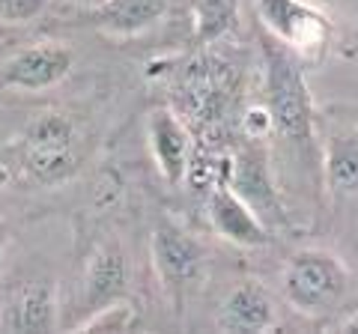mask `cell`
<instances>
[{
    "label": "cell",
    "instance_id": "cell-4",
    "mask_svg": "<svg viewBox=\"0 0 358 334\" xmlns=\"http://www.w3.org/2000/svg\"><path fill=\"white\" fill-rule=\"evenodd\" d=\"M266 36L281 42L299 60H322L334 45V21L308 0H254Z\"/></svg>",
    "mask_w": 358,
    "mask_h": 334
},
{
    "label": "cell",
    "instance_id": "cell-14",
    "mask_svg": "<svg viewBox=\"0 0 358 334\" xmlns=\"http://www.w3.org/2000/svg\"><path fill=\"white\" fill-rule=\"evenodd\" d=\"M171 0H105L90 9V24L105 36H138L167 15Z\"/></svg>",
    "mask_w": 358,
    "mask_h": 334
},
{
    "label": "cell",
    "instance_id": "cell-3",
    "mask_svg": "<svg viewBox=\"0 0 358 334\" xmlns=\"http://www.w3.org/2000/svg\"><path fill=\"white\" fill-rule=\"evenodd\" d=\"M350 289V269L334 251L301 248L284 263L281 296L301 317L320 319L343 302Z\"/></svg>",
    "mask_w": 358,
    "mask_h": 334
},
{
    "label": "cell",
    "instance_id": "cell-15",
    "mask_svg": "<svg viewBox=\"0 0 358 334\" xmlns=\"http://www.w3.org/2000/svg\"><path fill=\"white\" fill-rule=\"evenodd\" d=\"M239 18V0H192L194 39L200 45H212L227 36Z\"/></svg>",
    "mask_w": 358,
    "mask_h": 334
},
{
    "label": "cell",
    "instance_id": "cell-13",
    "mask_svg": "<svg viewBox=\"0 0 358 334\" xmlns=\"http://www.w3.org/2000/svg\"><path fill=\"white\" fill-rule=\"evenodd\" d=\"M322 182L334 203L358 197V126L334 129L322 143Z\"/></svg>",
    "mask_w": 358,
    "mask_h": 334
},
{
    "label": "cell",
    "instance_id": "cell-17",
    "mask_svg": "<svg viewBox=\"0 0 358 334\" xmlns=\"http://www.w3.org/2000/svg\"><path fill=\"white\" fill-rule=\"evenodd\" d=\"M54 0H0V18L9 24H27L39 18Z\"/></svg>",
    "mask_w": 358,
    "mask_h": 334
},
{
    "label": "cell",
    "instance_id": "cell-8",
    "mask_svg": "<svg viewBox=\"0 0 358 334\" xmlns=\"http://www.w3.org/2000/svg\"><path fill=\"white\" fill-rule=\"evenodd\" d=\"M60 328L57 289L51 281H21L0 298V331L48 334Z\"/></svg>",
    "mask_w": 358,
    "mask_h": 334
},
{
    "label": "cell",
    "instance_id": "cell-12",
    "mask_svg": "<svg viewBox=\"0 0 358 334\" xmlns=\"http://www.w3.org/2000/svg\"><path fill=\"white\" fill-rule=\"evenodd\" d=\"M278 326V305L268 286L254 281H239L236 286L224 296V302L215 314V328L230 334H263Z\"/></svg>",
    "mask_w": 358,
    "mask_h": 334
},
{
    "label": "cell",
    "instance_id": "cell-18",
    "mask_svg": "<svg viewBox=\"0 0 358 334\" xmlns=\"http://www.w3.org/2000/svg\"><path fill=\"white\" fill-rule=\"evenodd\" d=\"M60 3H66V6H78V9H96V6H102L105 0H60Z\"/></svg>",
    "mask_w": 358,
    "mask_h": 334
},
{
    "label": "cell",
    "instance_id": "cell-5",
    "mask_svg": "<svg viewBox=\"0 0 358 334\" xmlns=\"http://www.w3.org/2000/svg\"><path fill=\"white\" fill-rule=\"evenodd\" d=\"M150 257L162 289L171 293L176 302H182V296L192 286H197L206 275V248L182 224H176L167 215H162L152 227Z\"/></svg>",
    "mask_w": 358,
    "mask_h": 334
},
{
    "label": "cell",
    "instance_id": "cell-10",
    "mask_svg": "<svg viewBox=\"0 0 358 334\" xmlns=\"http://www.w3.org/2000/svg\"><path fill=\"white\" fill-rule=\"evenodd\" d=\"M147 143L159 176L167 185H182L192 170V131L171 108H155L147 117Z\"/></svg>",
    "mask_w": 358,
    "mask_h": 334
},
{
    "label": "cell",
    "instance_id": "cell-1",
    "mask_svg": "<svg viewBox=\"0 0 358 334\" xmlns=\"http://www.w3.org/2000/svg\"><path fill=\"white\" fill-rule=\"evenodd\" d=\"M263 75H266V110L272 129L293 143H310L317 129L313 96L305 81L301 60L272 36L263 39Z\"/></svg>",
    "mask_w": 358,
    "mask_h": 334
},
{
    "label": "cell",
    "instance_id": "cell-2",
    "mask_svg": "<svg viewBox=\"0 0 358 334\" xmlns=\"http://www.w3.org/2000/svg\"><path fill=\"white\" fill-rule=\"evenodd\" d=\"M18 167L36 185H63L81 164V131L63 110H45L33 117L18 138Z\"/></svg>",
    "mask_w": 358,
    "mask_h": 334
},
{
    "label": "cell",
    "instance_id": "cell-6",
    "mask_svg": "<svg viewBox=\"0 0 358 334\" xmlns=\"http://www.w3.org/2000/svg\"><path fill=\"white\" fill-rule=\"evenodd\" d=\"M227 185L266 221L268 230L287 224V212L272 176V159H268V150L266 143H260V138H251V143H245L236 152V159L230 161Z\"/></svg>",
    "mask_w": 358,
    "mask_h": 334
},
{
    "label": "cell",
    "instance_id": "cell-20",
    "mask_svg": "<svg viewBox=\"0 0 358 334\" xmlns=\"http://www.w3.org/2000/svg\"><path fill=\"white\" fill-rule=\"evenodd\" d=\"M350 13L355 18V24H358V0H350Z\"/></svg>",
    "mask_w": 358,
    "mask_h": 334
},
{
    "label": "cell",
    "instance_id": "cell-11",
    "mask_svg": "<svg viewBox=\"0 0 358 334\" xmlns=\"http://www.w3.org/2000/svg\"><path fill=\"white\" fill-rule=\"evenodd\" d=\"M75 66V54L57 45V42H42V45H30L15 51L9 63L3 66V84L15 87V90L42 93L51 87L63 84Z\"/></svg>",
    "mask_w": 358,
    "mask_h": 334
},
{
    "label": "cell",
    "instance_id": "cell-19",
    "mask_svg": "<svg viewBox=\"0 0 358 334\" xmlns=\"http://www.w3.org/2000/svg\"><path fill=\"white\" fill-rule=\"evenodd\" d=\"M6 245H9V224L3 218H0V260H3V251H6Z\"/></svg>",
    "mask_w": 358,
    "mask_h": 334
},
{
    "label": "cell",
    "instance_id": "cell-9",
    "mask_svg": "<svg viewBox=\"0 0 358 334\" xmlns=\"http://www.w3.org/2000/svg\"><path fill=\"white\" fill-rule=\"evenodd\" d=\"M206 218L215 236L236 248H263L272 242V230L266 221L233 191L227 182H218L206 194Z\"/></svg>",
    "mask_w": 358,
    "mask_h": 334
},
{
    "label": "cell",
    "instance_id": "cell-7",
    "mask_svg": "<svg viewBox=\"0 0 358 334\" xmlns=\"http://www.w3.org/2000/svg\"><path fill=\"white\" fill-rule=\"evenodd\" d=\"M131 284V266L126 257V248L117 239H102L90 251L81 275V317L105 307L110 302L129 296ZM78 317V319H81ZM75 319V322H78Z\"/></svg>",
    "mask_w": 358,
    "mask_h": 334
},
{
    "label": "cell",
    "instance_id": "cell-16",
    "mask_svg": "<svg viewBox=\"0 0 358 334\" xmlns=\"http://www.w3.org/2000/svg\"><path fill=\"white\" fill-rule=\"evenodd\" d=\"M138 305L131 298H120V302H110L105 307L93 310V314L81 317L78 322H72V331H131L138 326Z\"/></svg>",
    "mask_w": 358,
    "mask_h": 334
},
{
    "label": "cell",
    "instance_id": "cell-21",
    "mask_svg": "<svg viewBox=\"0 0 358 334\" xmlns=\"http://www.w3.org/2000/svg\"><path fill=\"white\" fill-rule=\"evenodd\" d=\"M3 48H6V45H3V42H0V54H3Z\"/></svg>",
    "mask_w": 358,
    "mask_h": 334
}]
</instances>
